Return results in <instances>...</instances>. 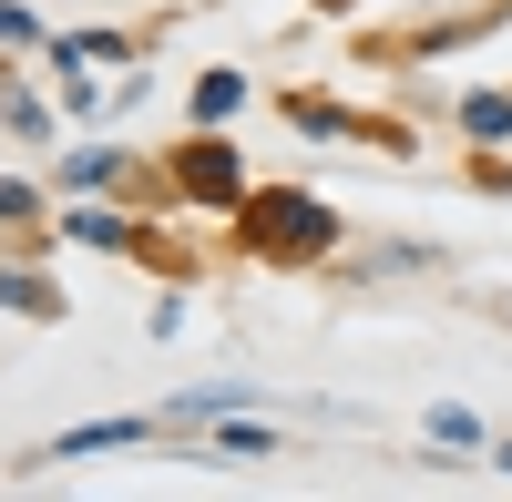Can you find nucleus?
<instances>
[{"label": "nucleus", "mask_w": 512, "mask_h": 502, "mask_svg": "<svg viewBox=\"0 0 512 502\" xmlns=\"http://www.w3.org/2000/svg\"><path fill=\"white\" fill-rule=\"evenodd\" d=\"M246 236L267 246V257H318V246L338 236V216H328L318 195H256L246 205Z\"/></svg>", "instance_id": "nucleus-1"}, {"label": "nucleus", "mask_w": 512, "mask_h": 502, "mask_svg": "<svg viewBox=\"0 0 512 502\" xmlns=\"http://www.w3.org/2000/svg\"><path fill=\"white\" fill-rule=\"evenodd\" d=\"M134 431H144V421H82V431H62V441H52V462H82V451H123Z\"/></svg>", "instance_id": "nucleus-2"}, {"label": "nucleus", "mask_w": 512, "mask_h": 502, "mask_svg": "<svg viewBox=\"0 0 512 502\" xmlns=\"http://www.w3.org/2000/svg\"><path fill=\"white\" fill-rule=\"evenodd\" d=\"M72 236H82V246H134V226H123V216H103V205H82V216H72Z\"/></svg>", "instance_id": "nucleus-6"}, {"label": "nucleus", "mask_w": 512, "mask_h": 502, "mask_svg": "<svg viewBox=\"0 0 512 502\" xmlns=\"http://www.w3.org/2000/svg\"><path fill=\"white\" fill-rule=\"evenodd\" d=\"M236 103H246V82H236V72H205V82H195V123H226Z\"/></svg>", "instance_id": "nucleus-4"}, {"label": "nucleus", "mask_w": 512, "mask_h": 502, "mask_svg": "<svg viewBox=\"0 0 512 502\" xmlns=\"http://www.w3.org/2000/svg\"><path fill=\"white\" fill-rule=\"evenodd\" d=\"M216 451H226V462H256V451H267V431H256V421H236V431H216Z\"/></svg>", "instance_id": "nucleus-8"}, {"label": "nucleus", "mask_w": 512, "mask_h": 502, "mask_svg": "<svg viewBox=\"0 0 512 502\" xmlns=\"http://www.w3.org/2000/svg\"><path fill=\"white\" fill-rule=\"evenodd\" d=\"M431 441H441V451H451V441L472 451V441H482V421H472V410H431Z\"/></svg>", "instance_id": "nucleus-7"}, {"label": "nucleus", "mask_w": 512, "mask_h": 502, "mask_svg": "<svg viewBox=\"0 0 512 502\" xmlns=\"http://www.w3.org/2000/svg\"><path fill=\"white\" fill-rule=\"evenodd\" d=\"M502 472H512V441H502Z\"/></svg>", "instance_id": "nucleus-10"}, {"label": "nucleus", "mask_w": 512, "mask_h": 502, "mask_svg": "<svg viewBox=\"0 0 512 502\" xmlns=\"http://www.w3.org/2000/svg\"><path fill=\"white\" fill-rule=\"evenodd\" d=\"M461 123H472L482 144H492V134H512V93H472V103H461Z\"/></svg>", "instance_id": "nucleus-5"}, {"label": "nucleus", "mask_w": 512, "mask_h": 502, "mask_svg": "<svg viewBox=\"0 0 512 502\" xmlns=\"http://www.w3.org/2000/svg\"><path fill=\"white\" fill-rule=\"evenodd\" d=\"M185 185H195V195H236V154H226V144H195V154H185Z\"/></svg>", "instance_id": "nucleus-3"}, {"label": "nucleus", "mask_w": 512, "mask_h": 502, "mask_svg": "<svg viewBox=\"0 0 512 502\" xmlns=\"http://www.w3.org/2000/svg\"><path fill=\"white\" fill-rule=\"evenodd\" d=\"M0 41H31V11H11V0H0Z\"/></svg>", "instance_id": "nucleus-9"}]
</instances>
